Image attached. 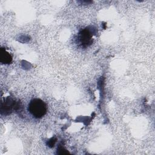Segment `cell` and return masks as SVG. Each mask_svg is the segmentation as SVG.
<instances>
[{
    "label": "cell",
    "instance_id": "obj_3",
    "mask_svg": "<svg viewBox=\"0 0 155 155\" xmlns=\"http://www.w3.org/2000/svg\"><path fill=\"white\" fill-rule=\"evenodd\" d=\"M12 58L10 54L3 48L1 50V62L3 64H9L12 62Z\"/></svg>",
    "mask_w": 155,
    "mask_h": 155
},
{
    "label": "cell",
    "instance_id": "obj_1",
    "mask_svg": "<svg viewBox=\"0 0 155 155\" xmlns=\"http://www.w3.org/2000/svg\"><path fill=\"white\" fill-rule=\"evenodd\" d=\"M28 110L35 118H41L47 112L46 104L40 99H33L28 104Z\"/></svg>",
    "mask_w": 155,
    "mask_h": 155
},
{
    "label": "cell",
    "instance_id": "obj_2",
    "mask_svg": "<svg viewBox=\"0 0 155 155\" xmlns=\"http://www.w3.org/2000/svg\"><path fill=\"white\" fill-rule=\"evenodd\" d=\"M80 41L84 45H88V44H91L92 42L91 33L87 30H83L80 33Z\"/></svg>",
    "mask_w": 155,
    "mask_h": 155
}]
</instances>
